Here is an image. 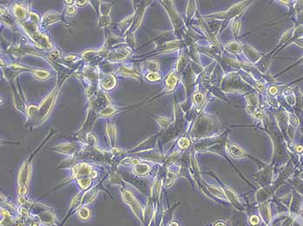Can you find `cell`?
<instances>
[{"label":"cell","mask_w":303,"mask_h":226,"mask_svg":"<svg viewBox=\"0 0 303 226\" xmlns=\"http://www.w3.org/2000/svg\"><path fill=\"white\" fill-rule=\"evenodd\" d=\"M250 223H251L253 225L257 224L258 223H259V218L257 217V216H253V217H251V218H250Z\"/></svg>","instance_id":"cell-20"},{"label":"cell","mask_w":303,"mask_h":226,"mask_svg":"<svg viewBox=\"0 0 303 226\" xmlns=\"http://www.w3.org/2000/svg\"><path fill=\"white\" fill-rule=\"evenodd\" d=\"M229 153L235 158H241V157H244L247 155L246 151H244L243 148H241L239 146L235 145V144H231L229 146Z\"/></svg>","instance_id":"cell-6"},{"label":"cell","mask_w":303,"mask_h":226,"mask_svg":"<svg viewBox=\"0 0 303 226\" xmlns=\"http://www.w3.org/2000/svg\"><path fill=\"white\" fill-rule=\"evenodd\" d=\"M224 193H225V195L227 196V198H229L231 202H236V196H235L234 192H232L230 189L226 188V189L224 190Z\"/></svg>","instance_id":"cell-15"},{"label":"cell","mask_w":303,"mask_h":226,"mask_svg":"<svg viewBox=\"0 0 303 226\" xmlns=\"http://www.w3.org/2000/svg\"><path fill=\"white\" fill-rule=\"evenodd\" d=\"M159 66H160V64L158 62H156V61H147L146 62V68L147 69H149V70H152V71H155V70H157L158 68H159Z\"/></svg>","instance_id":"cell-14"},{"label":"cell","mask_w":303,"mask_h":226,"mask_svg":"<svg viewBox=\"0 0 303 226\" xmlns=\"http://www.w3.org/2000/svg\"><path fill=\"white\" fill-rule=\"evenodd\" d=\"M48 73L47 72H43V71H38L37 72V74H36V75L38 76V77H40L41 79H45V78H47L49 75H48Z\"/></svg>","instance_id":"cell-19"},{"label":"cell","mask_w":303,"mask_h":226,"mask_svg":"<svg viewBox=\"0 0 303 226\" xmlns=\"http://www.w3.org/2000/svg\"><path fill=\"white\" fill-rule=\"evenodd\" d=\"M124 200H125L126 203L131 205L132 209L135 212L136 216L139 218H140L141 215H142V211H141V208H140L139 204L137 202V200L135 199V198L133 197V195L132 194L131 192H126V191L124 192Z\"/></svg>","instance_id":"cell-4"},{"label":"cell","mask_w":303,"mask_h":226,"mask_svg":"<svg viewBox=\"0 0 303 226\" xmlns=\"http://www.w3.org/2000/svg\"><path fill=\"white\" fill-rule=\"evenodd\" d=\"M193 100H194L195 104L197 105L201 106L205 103V95L202 92H197V93H195L194 96H193Z\"/></svg>","instance_id":"cell-9"},{"label":"cell","mask_w":303,"mask_h":226,"mask_svg":"<svg viewBox=\"0 0 303 226\" xmlns=\"http://www.w3.org/2000/svg\"><path fill=\"white\" fill-rule=\"evenodd\" d=\"M231 30L235 37H238L241 30V21L238 17H235L231 23Z\"/></svg>","instance_id":"cell-7"},{"label":"cell","mask_w":303,"mask_h":226,"mask_svg":"<svg viewBox=\"0 0 303 226\" xmlns=\"http://www.w3.org/2000/svg\"><path fill=\"white\" fill-rule=\"evenodd\" d=\"M215 226H226V225H225L223 223H222V222H219V223H217Z\"/></svg>","instance_id":"cell-24"},{"label":"cell","mask_w":303,"mask_h":226,"mask_svg":"<svg viewBox=\"0 0 303 226\" xmlns=\"http://www.w3.org/2000/svg\"><path fill=\"white\" fill-rule=\"evenodd\" d=\"M286 98H287V101L288 102L290 105H294V104L295 103V97H294V94H291V95H288V94H287Z\"/></svg>","instance_id":"cell-18"},{"label":"cell","mask_w":303,"mask_h":226,"mask_svg":"<svg viewBox=\"0 0 303 226\" xmlns=\"http://www.w3.org/2000/svg\"><path fill=\"white\" fill-rule=\"evenodd\" d=\"M251 1H243V2H239L238 4L235 5L232 7H230L229 10H227L226 12H217V13H213L211 15L205 16V17L208 18H212V20H227L229 21L231 18H235L237 16H239L240 14H242L243 12L247 9V7L251 4Z\"/></svg>","instance_id":"cell-1"},{"label":"cell","mask_w":303,"mask_h":226,"mask_svg":"<svg viewBox=\"0 0 303 226\" xmlns=\"http://www.w3.org/2000/svg\"><path fill=\"white\" fill-rule=\"evenodd\" d=\"M146 79L150 81H157V80H160L161 79V77H160V74L155 73V72H151L146 75Z\"/></svg>","instance_id":"cell-12"},{"label":"cell","mask_w":303,"mask_h":226,"mask_svg":"<svg viewBox=\"0 0 303 226\" xmlns=\"http://www.w3.org/2000/svg\"><path fill=\"white\" fill-rule=\"evenodd\" d=\"M79 216H80L81 218L82 219H87L88 217H89V210L86 208V207H82L81 209H80L79 211Z\"/></svg>","instance_id":"cell-13"},{"label":"cell","mask_w":303,"mask_h":226,"mask_svg":"<svg viewBox=\"0 0 303 226\" xmlns=\"http://www.w3.org/2000/svg\"><path fill=\"white\" fill-rule=\"evenodd\" d=\"M67 12H69V14H73V13L75 12V10H74V8H73V7H69Z\"/></svg>","instance_id":"cell-23"},{"label":"cell","mask_w":303,"mask_h":226,"mask_svg":"<svg viewBox=\"0 0 303 226\" xmlns=\"http://www.w3.org/2000/svg\"><path fill=\"white\" fill-rule=\"evenodd\" d=\"M269 91L270 95H275V94L277 93L278 90H277V88H276L275 86H271V87H269Z\"/></svg>","instance_id":"cell-21"},{"label":"cell","mask_w":303,"mask_h":226,"mask_svg":"<svg viewBox=\"0 0 303 226\" xmlns=\"http://www.w3.org/2000/svg\"><path fill=\"white\" fill-rule=\"evenodd\" d=\"M208 189L210 190V192H212V193L215 194L216 196L220 197V198L224 197V195H225V193L223 192V190H221L220 188H217V187H211V186H209V187H208Z\"/></svg>","instance_id":"cell-10"},{"label":"cell","mask_w":303,"mask_h":226,"mask_svg":"<svg viewBox=\"0 0 303 226\" xmlns=\"http://www.w3.org/2000/svg\"><path fill=\"white\" fill-rule=\"evenodd\" d=\"M135 172L137 173L139 175H143V174H146V173H148V171L150 170V168L147 164H138L135 166Z\"/></svg>","instance_id":"cell-8"},{"label":"cell","mask_w":303,"mask_h":226,"mask_svg":"<svg viewBox=\"0 0 303 226\" xmlns=\"http://www.w3.org/2000/svg\"><path fill=\"white\" fill-rule=\"evenodd\" d=\"M195 10H196V2L194 1H191L189 2V6L187 8V17L188 18L191 17V16L193 15V13L195 12Z\"/></svg>","instance_id":"cell-11"},{"label":"cell","mask_w":303,"mask_h":226,"mask_svg":"<svg viewBox=\"0 0 303 226\" xmlns=\"http://www.w3.org/2000/svg\"><path fill=\"white\" fill-rule=\"evenodd\" d=\"M156 119L160 123V125L161 126H163V127L168 126V125H170V123H171V120L168 118H161V117H160V118H157Z\"/></svg>","instance_id":"cell-16"},{"label":"cell","mask_w":303,"mask_h":226,"mask_svg":"<svg viewBox=\"0 0 303 226\" xmlns=\"http://www.w3.org/2000/svg\"><path fill=\"white\" fill-rule=\"evenodd\" d=\"M303 150V148L301 146H298L297 147V151L298 152H301Z\"/></svg>","instance_id":"cell-25"},{"label":"cell","mask_w":303,"mask_h":226,"mask_svg":"<svg viewBox=\"0 0 303 226\" xmlns=\"http://www.w3.org/2000/svg\"><path fill=\"white\" fill-rule=\"evenodd\" d=\"M242 52H243L244 55L247 57V59L250 62H259V59L261 58V55L253 47L248 45V44H243V48H242Z\"/></svg>","instance_id":"cell-3"},{"label":"cell","mask_w":303,"mask_h":226,"mask_svg":"<svg viewBox=\"0 0 303 226\" xmlns=\"http://www.w3.org/2000/svg\"><path fill=\"white\" fill-rule=\"evenodd\" d=\"M290 122H291L292 125H296V124H297V119L295 118L294 117H292L291 119H290Z\"/></svg>","instance_id":"cell-22"},{"label":"cell","mask_w":303,"mask_h":226,"mask_svg":"<svg viewBox=\"0 0 303 226\" xmlns=\"http://www.w3.org/2000/svg\"><path fill=\"white\" fill-rule=\"evenodd\" d=\"M223 87V91H242V92H251V87L250 85H247L243 80L241 79L240 76L237 74H231L226 76L223 81V84L221 85Z\"/></svg>","instance_id":"cell-2"},{"label":"cell","mask_w":303,"mask_h":226,"mask_svg":"<svg viewBox=\"0 0 303 226\" xmlns=\"http://www.w3.org/2000/svg\"><path fill=\"white\" fill-rule=\"evenodd\" d=\"M178 145H179V147L181 148H188L189 147V145H190V141H189V140L187 139V138H181L179 141H178Z\"/></svg>","instance_id":"cell-17"},{"label":"cell","mask_w":303,"mask_h":226,"mask_svg":"<svg viewBox=\"0 0 303 226\" xmlns=\"http://www.w3.org/2000/svg\"><path fill=\"white\" fill-rule=\"evenodd\" d=\"M242 48H243V45L236 41H232L229 43H227L225 46V49L229 52L230 54H234V55L240 53L242 51Z\"/></svg>","instance_id":"cell-5"}]
</instances>
